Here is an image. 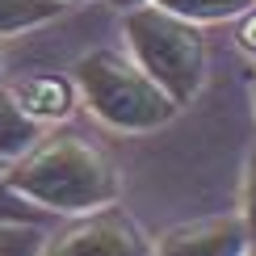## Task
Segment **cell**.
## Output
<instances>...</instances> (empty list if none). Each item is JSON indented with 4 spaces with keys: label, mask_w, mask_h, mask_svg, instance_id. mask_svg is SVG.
<instances>
[{
    "label": "cell",
    "mask_w": 256,
    "mask_h": 256,
    "mask_svg": "<svg viewBox=\"0 0 256 256\" xmlns=\"http://www.w3.org/2000/svg\"><path fill=\"white\" fill-rule=\"evenodd\" d=\"M46 256H152L156 244L118 202L72 214L63 227L46 231Z\"/></svg>",
    "instance_id": "cell-4"
},
{
    "label": "cell",
    "mask_w": 256,
    "mask_h": 256,
    "mask_svg": "<svg viewBox=\"0 0 256 256\" xmlns=\"http://www.w3.org/2000/svg\"><path fill=\"white\" fill-rule=\"evenodd\" d=\"M248 97H252V114H256V72H252V84H248Z\"/></svg>",
    "instance_id": "cell-15"
},
{
    "label": "cell",
    "mask_w": 256,
    "mask_h": 256,
    "mask_svg": "<svg viewBox=\"0 0 256 256\" xmlns=\"http://www.w3.org/2000/svg\"><path fill=\"white\" fill-rule=\"evenodd\" d=\"M206 26L172 13V8L143 0L122 8V34L126 55L172 97L180 110L202 92L206 84Z\"/></svg>",
    "instance_id": "cell-3"
},
{
    "label": "cell",
    "mask_w": 256,
    "mask_h": 256,
    "mask_svg": "<svg viewBox=\"0 0 256 256\" xmlns=\"http://www.w3.org/2000/svg\"><path fill=\"white\" fill-rule=\"evenodd\" d=\"M236 50H240L244 59L256 63V4H248L236 17Z\"/></svg>",
    "instance_id": "cell-13"
},
{
    "label": "cell",
    "mask_w": 256,
    "mask_h": 256,
    "mask_svg": "<svg viewBox=\"0 0 256 256\" xmlns=\"http://www.w3.org/2000/svg\"><path fill=\"white\" fill-rule=\"evenodd\" d=\"M4 180L50 218H72L122 198V172L105 147L68 126H46L30 152L4 164Z\"/></svg>",
    "instance_id": "cell-1"
},
{
    "label": "cell",
    "mask_w": 256,
    "mask_h": 256,
    "mask_svg": "<svg viewBox=\"0 0 256 256\" xmlns=\"http://www.w3.org/2000/svg\"><path fill=\"white\" fill-rule=\"evenodd\" d=\"M80 105L118 134H152L180 114V105L147 76L126 50L101 46L72 63Z\"/></svg>",
    "instance_id": "cell-2"
},
{
    "label": "cell",
    "mask_w": 256,
    "mask_h": 256,
    "mask_svg": "<svg viewBox=\"0 0 256 256\" xmlns=\"http://www.w3.org/2000/svg\"><path fill=\"white\" fill-rule=\"evenodd\" d=\"M240 218L248 231V248L256 252V143L244 160V176H240Z\"/></svg>",
    "instance_id": "cell-11"
},
{
    "label": "cell",
    "mask_w": 256,
    "mask_h": 256,
    "mask_svg": "<svg viewBox=\"0 0 256 256\" xmlns=\"http://www.w3.org/2000/svg\"><path fill=\"white\" fill-rule=\"evenodd\" d=\"M156 4L198 21V26H214V21H236L252 0H156Z\"/></svg>",
    "instance_id": "cell-9"
},
{
    "label": "cell",
    "mask_w": 256,
    "mask_h": 256,
    "mask_svg": "<svg viewBox=\"0 0 256 256\" xmlns=\"http://www.w3.org/2000/svg\"><path fill=\"white\" fill-rule=\"evenodd\" d=\"M8 88H13L17 105L42 126V130L68 122L72 114L80 110V92H76L72 72H30V76L13 80Z\"/></svg>",
    "instance_id": "cell-6"
},
{
    "label": "cell",
    "mask_w": 256,
    "mask_h": 256,
    "mask_svg": "<svg viewBox=\"0 0 256 256\" xmlns=\"http://www.w3.org/2000/svg\"><path fill=\"white\" fill-rule=\"evenodd\" d=\"M252 4H256V0H252Z\"/></svg>",
    "instance_id": "cell-18"
},
{
    "label": "cell",
    "mask_w": 256,
    "mask_h": 256,
    "mask_svg": "<svg viewBox=\"0 0 256 256\" xmlns=\"http://www.w3.org/2000/svg\"><path fill=\"white\" fill-rule=\"evenodd\" d=\"M38 134H42V126L17 105L13 88L0 84V164H13L21 152H30Z\"/></svg>",
    "instance_id": "cell-7"
},
{
    "label": "cell",
    "mask_w": 256,
    "mask_h": 256,
    "mask_svg": "<svg viewBox=\"0 0 256 256\" xmlns=\"http://www.w3.org/2000/svg\"><path fill=\"white\" fill-rule=\"evenodd\" d=\"M0 72H4V38H0Z\"/></svg>",
    "instance_id": "cell-17"
},
{
    "label": "cell",
    "mask_w": 256,
    "mask_h": 256,
    "mask_svg": "<svg viewBox=\"0 0 256 256\" xmlns=\"http://www.w3.org/2000/svg\"><path fill=\"white\" fill-rule=\"evenodd\" d=\"M152 244H156L160 256H244V252H252L240 210H231V214H206V218H194V222H176V227H168Z\"/></svg>",
    "instance_id": "cell-5"
},
{
    "label": "cell",
    "mask_w": 256,
    "mask_h": 256,
    "mask_svg": "<svg viewBox=\"0 0 256 256\" xmlns=\"http://www.w3.org/2000/svg\"><path fill=\"white\" fill-rule=\"evenodd\" d=\"M110 4H114V8L122 13V8H130V4H143V0H110Z\"/></svg>",
    "instance_id": "cell-14"
},
{
    "label": "cell",
    "mask_w": 256,
    "mask_h": 256,
    "mask_svg": "<svg viewBox=\"0 0 256 256\" xmlns=\"http://www.w3.org/2000/svg\"><path fill=\"white\" fill-rule=\"evenodd\" d=\"M46 244V222L0 218V256H38Z\"/></svg>",
    "instance_id": "cell-10"
},
{
    "label": "cell",
    "mask_w": 256,
    "mask_h": 256,
    "mask_svg": "<svg viewBox=\"0 0 256 256\" xmlns=\"http://www.w3.org/2000/svg\"><path fill=\"white\" fill-rule=\"evenodd\" d=\"M68 4L59 0H0V38H17L30 30L50 26Z\"/></svg>",
    "instance_id": "cell-8"
},
{
    "label": "cell",
    "mask_w": 256,
    "mask_h": 256,
    "mask_svg": "<svg viewBox=\"0 0 256 256\" xmlns=\"http://www.w3.org/2000/svg\"><path fill=\"white\" fill-rule=\"evenodd\" d=\"M59 4H68V8H76V4H92V0H59Z\"/></svg>",
    "instance_id": "cell-16"
},
{
    "label": "cell",
    "mask_w": 256,
    "mask_h": 256,
    "mask_svg": "<svg viewBox=\"0 0 256 256\" xmlns=\"http://www.w3.org/2000/svg\"><path fill=\"white\" fill-rule=\"evenodd\" d=\"M0 168H4V164H0Z\"/></svg>",
    "instance_id": "cell-19"
},
{
    "label": "cell",
    "mask_w": 256,
    "mask_h": 256,
    "mask_svg": "<svg viewBox=\"0 0 256 256\" xmlns=\"http://www.w3.org/2000/svg\"><path fill=\"white\" fill-rule=\"evenodd\" d=\"M0 218H17V222H46L50 214L38 210L34 202H26L13 185L4 180V168H0Z\"/></svg>",
    "instance_id": "cell-12"
}]
</instances>
